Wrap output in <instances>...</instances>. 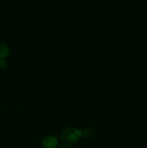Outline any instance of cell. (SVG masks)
<instances>
[{
  "label": "cell",
  "instance_id": "6da1fadb",
  "mask_svg": "<svg viewBox=\"0 0 147 148\" xmlns=\"http://www.w3.org/2000/svg\"><path fill=\"white\" fill-rule=\"evenodd\" d=\"M81 137V131L75 127L65 128L61 134V141L65 147L75 146Z\"/></svg>",
  "mask_w": 147,
  "mask_h": 148
},
{
  "label": "cell",
  "instance_id": "7a4b0ae2",
  "mask_svg": "<svg viewBox=\"0 0 147 148\" xmlns=\"http://www.w3.org/2000/svg\"><path fill=\"white\" fill-rule=\"evenodd\" d=\"M58 144V139L52 135L46 136L42 140V146L43 148H56Z\"/></svg>",
  "mask_w": 147,
  "mask_h": 148
},
{
  "label": "cell",
  "instance_id": "3957f363",
  "mask_svg": "<svg viewBox=\"0 0 147 148\" xmlns=\"http://www.w3.org/2000/svg\"><path fill=\"white\" fill-rule=\"evenodd\" d=\"M10 53V47L3 42H0V60H4Z\"/></svg>",
  "mask_w": 147,
  "mask_h": 148
},
{
  "label": "cell",
  "instance_id": "277c9868",
  "mask_svg": "<svg viewBox=\"0 0 147 148\" xmlns=\"http://www.w3.org/2000/svg\"><path fill=\"white\" fill-rule=\"evenodd\" d=\"M95 134V130L91 127H86L82 131H81V136L85 137L86 139L89 140L92 139Z\"/></svg>",
  "mask_w": 147,
  "mask_h": 148
},
{
  "label": "cell",
  "instance_id": "5b68a950",
  "mask_svg": "<svg viewBox=\"0 0 147 148\" xmlns=\"http://www.w3.org/2000/svg\"><path fill=\"white\" fill-rule=\"evenodd\" d=\"M6 66H7V64H6V62L4 60H0V68L1 69H5Z\"/></svg>",
  "mask_w": 147,
  "mask_h": 148
},
{
  "label": "cell",
  "instance_id": "8992f818",
  "mask_svg": "<svg viewBox=\"0 0 147 148\" xmlns=\"http://www.w3.org/2000/svg\"><path fill=\"white\" fill-rule=\"evenodd\" d=\"M59 148H71V147H65V146H63V147H60Z\"/></svg>",
  "mask_w": 147,
  "mask_h": 148
}]
</instances>
